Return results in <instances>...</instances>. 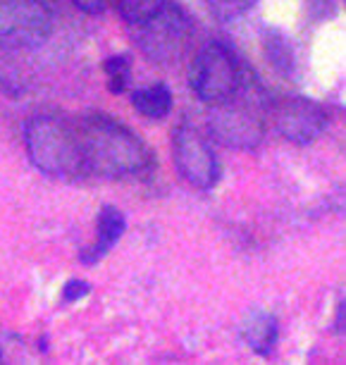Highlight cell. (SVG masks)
Returning <instances> with one entry per match:
<instances>
[{"label":"cell","instance_id":"1","mask_svg":"<svg viewBox=\"0 0 346 365\" xmlns=\"http://www.w3.org/2000/svg\"><path fill=\"white\" fill-rule=\"evenodd\" d=\"M77 129L86 177L127 179L153 165V153L146 143L106 113L81 115Z\"/></svg>","mask_w":346,"mask_h":365},{"label":"cell","instance_id":"2","mask_svg":"<svg viewBox=\"0 0 346 365\" xmlns=\"http://www.w3.org/2000/svg\"><path fill=\"white\" fill-rule=\"evenodd\" d=\"M24 146L31 163L53 179L77 182L86 177L77 122L62 115H34L24 125Z\"/></svg>","mask_w":346,"mask_h":365},{"label":"cell","instance_id":"3","mask_svg":"<svg viewBox=\"0 0 346 365\" xmlns=\"http://www.w3.org/2000/svg\"><path fill=\"white\" fill-rule=\"evenodd\" d=\"M268 96L263 91L255 77L244 74L239 91L230 101L210 108V132L213 136L230 148L251 150L265 136V115H268Z\"/></svg>","mask_w":346,"mask_h":365},{"label":"cell","instance_id":"4","mask_svg":"<svg viewBox=\"0 0 346 365\" xmlns=\"http://www.w3.org/2000/svg\"><path fill=\"white\" fill-rule=\"evenodd\" d=\"M134 41L151 63L175 65L189 53L193 41V22L175 0H163L161 8L131 26Z\"/></svg>","mask_w":346,"mask_h":365},{"label":"cell","instance_id":"5","mask_svg":"<svg viewBox=\"0 0 346 365\" xmlns=\"http://www.w3.org/2000/svg\"><path fill=\"white\" fill-rule=\"evenodd\" d=\"M246 70L230 46L223 41H210L196 53L189 70V86L196 98L215 108L230 101L239 91Z\"/></svg>","mask_w":346,"mask_h":365},{"label":"cell","instance_id":"6","mask_svg":"<svg viewBox=\"0 0 346 365\" xmlns=\"http://www.w3.org/2000/svg\"><path fill=\"white\" fill-rule=\"evenodd\" d=\"M51 31L53 12L44 0H0V48H36Z\"/></svg>","mask_w":346,"mask_h":365},{"label":"cell","instance_id":"7","mask_svg":"<svg viewBox=\"0 0 346 365\" xmlns=\"http://www.w3.org/2000/svg\"><path fill=\"white\" fill-rule=\"evenodd\" d=\"M268 113L273 115L277 132L296 146H308L320 139L330 122L325 106L306 96H280L268 103Z\"/></svg>","mask_w":346,"mask_h":365},{"label":"cell","instance_id":"8","mask_svg":"<svg viewBox=\"0 0 346 365\" xmlns=\"http://www.w3.org/2000/svg\"><path fill=\"white\" fill-rule=\"evenodd\" d=\"M172 158H175L177 172L191 187L213 189L220 182L223 168L210 148V143L193 125H179L172 134Z\"/></svg>","mask_w":346,"mask_h":365},{"label":"cell","instance_id":"9","mask_svg":"<svg viewBox=\"0 0 346 365\" xmlns=\"http://www.w3.org/2000/svg\"><path fill=\"white\" fill-rule=\"evenodd\" d=\"M96 227H98V241L81 251V256H79L81 263H86V265L98 263V260L108 256V251L122 239L124 230H127V220H124L122 210H117L115 205H103Z\"/></svg>","mask_w":346,"mask_h":365},{"label":"cell","instance_id":"10","mask_svg":"<svg viewBox=\"0 0 346 365\" xmlns=\"http://www.w3.org/2000/svg\"><path fill=\"white\" fill-rule=\"evenodd\" d=\"M277 334H280V327H277L275 315L263 311L248 315L244 325V339L258 356H268L273 351V346L277 344Z\"/></svg>","mask_w":346,"mask_h":365},{"label":"cell","instance_id":"11","mask_svg":"<svg viewBox=\"0 0 346 365\" xmlns=\"http://www.w3.org/2000/svg\"><path fill=\"white\" fill-rule=\"evenodd\" d=\"M131 106L148 120H163L172 110V91L165 84H151L131 93Z\"/></svg>","mask_w":346,"mask_h":365},{"label":"cell","instance_id":"12","mask_svg":"<svg viewBox=\"0 0 346 365\" xmlns=\"http://www.w3.org/2000/svg\"><path fill=\"white\" fill-rule=\"evenodd\" d=\"M265 53L270 58V63L277 72L282 74H292L294 72V53L289 46L287 36H282L280 31H268L265 34Z\"/></svg>","mask_w":346,"mask_h":365},{"label":"cell","instance_id":"13","mask_svg":"<svg viewBox=\"0 0 346 365\" xmlns=\"http://www.w3.org/2000/svg\"><path fill=\"white\" fill-rule=\"evenodd\" d=\"M108 3H113L117 12L134 26L141 22V19H146L151 12H156L161 8L163 0H108Z\"/></svg>","mask_w":346,"mask_h":365},{"label":"cell","instance_id":"14","mask_svg":"<svg viewBox=\"0 0 346 365\" xmlns=\"http://www.w3.org/2000/svg\"><path fill=\"white\" fill-rule=\"evenodd\" d=\"M103 70L108 74V88L113 93H122L127 88L129 74H131V63L127 55H113V58L106 60Z\"/></svg>","mask_w":346,"mask_h":365},{"label":"cell","instance_id":"15","mask_svg":"<svg viewBox=\"0 0 346 365\" xmlns=\"http://www.w3.org/2000/svg\"><path fill=\"white\" fill-rule=\"evenodd\" d=\"M258 0H205L210 15L220 19V22H234L244 12H248Z\"/></svg>","mask_w":346,"mask_h":365},{"label":"cell","instance_id":"16","mask_svg":"<svg viewBox=\"0 0 346 365\" xmlns=\"http://www.w3.org/2000/svg\"><path fill=\"white\" fill-rule=\"evenodd\" d=\"M88 282H81V279H72V282H67V287H65V294H62V299H65V303H72V301H79V299H84V296L88 294Z\"/></svg>","mask_w":346,"mask_h":365},{"label":"cell","instance_id":"17","mask_svg":"<svg viewBox=\"0 0 346 365\" xmlns=\"http://www.w3.org/2000/svg\"><path fill=\"white\" fill-rule=\"evenodd\" d=\"M74 5L81 10V12H88V15H103L108 10V0H72Z\"/></svg>","mask_w":346,"mask_h":365}]
</instances>
